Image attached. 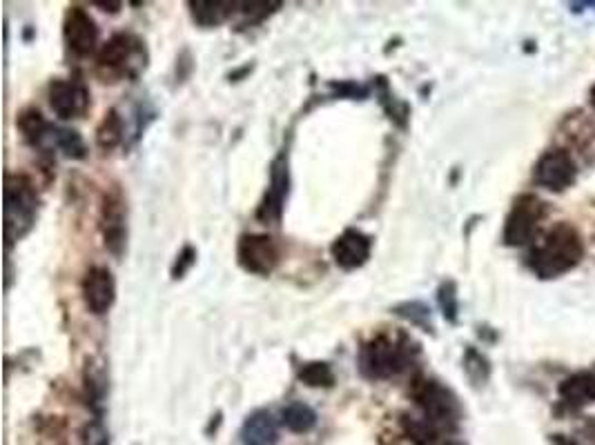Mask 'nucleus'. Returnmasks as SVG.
<instances>
[{
	"mask_svg": "<svg viewBox=\"0 0 595 445\" xmlns=\"http://www.w3.org/2000/svg\"><path fill=\"white\" fill-rule=\"evenodd\" d=\"M582 254L584 247L575 227L559 222L533 240L528 265L540 279H555L573 270L582 261Z\"/></svg>",
	"mask_w": 595,
	"mask_h": 445,
	"instance_id": "obj_1",
	"label": "nucleus"
},
{
	"mask_svg": "<svg viewBox=\"0 0 595 445\" xmlns=\"http://www.w3.org/2000/svg\"><path fill=\"white\" fill-rule=\"evenodd\" d=\"M38 196L32 182L25 176L7 174L5 181V239L7 245L16 243L37 222Z\"/></svg>",
	"mask_w": 595,
	"mask_h": 445,
	"instance_id": "obj_2",
	"label": "nucleus"
},
{
	"mask_svg": "<svg viewBox=\"0 0 595 445\" xmlns=\"http://www.w3.org/2000/svg\"><path fill=\"white\" fill-rule=\"evenodd\" d=\"M19 127L23 136L38 150H56L63 151L68 158H86L87 147L81 134L74 132V129L50 125L38 109L23 111L19 118Z\"/></svg>",
	"mask_w": 595,
	"mask_h": 445,
	"instance_id": "obj_3",
	"label": "nucleus"
},
{
	"mask_svg": "<svg viewBox=\"0 0 595 445\" xmlns=\"http://www.w3.org/2000/svg\"><path fill=\"white\" fill-rule=\"evenodd\" d=\"M412 399L424 412V421H428L435 430H455L461 418V405L457 396L433 378H421L412 385Z\"/></svg>",
	"mask_w": 595,
	"mask_h": 445,
	"instance_id": "obj_4",
	"label": "nucleus"
},
{
	"mask_svg": "<svg viewBox=\"0 0 595 445\" xmlns=\"http://www.w3.org/2000/svg\"><path fill=\"white\" fill-rule=\"evenodd\" d=\"M411 363V352L403 343L388 336H377L359 350V369L366 378L381 381L402 374Z\"/></svg>",
	"mask_w": 595,
	"mask_h": 445,
	"instance_id": "obj_5",
	"label": "nucleus"
},
{
	"mask_svg": "<svg viewBox=\"0 0 595 445\" xmlns=\"http://www.w3.org/2000/svg\"><path fill=\"white\" fill-rule=\"evenodd\" d=\"M544 218V203H542L537 196L524 194L515 200L513 209H510L509 218H506L504 225V240L506 245H526L531 240H535L537 227L540 221Z\"/></svg>",
	"mask_w": 595,
	"mask_h": 445,
	"instance_id": "obj_6",
	"label": "nucleus"
},
{
	"mask_svg": "<svg viewBox=\"0 0 595 445\" xmlns=\"http://www.w3.org/2000/svg\"><path fill=\"white\" fill-rule=\"evenodd\" d=\"M237 258L250 274L268 276L279 265V247L268 234H246L239 240Z\"/></svg>",
	"mask_w": 595,
	"mask_h": 445,
	"instance_id": "obj_7",
	"label": "nucleus"
},
{
	"mask_svg": "<svg viewBox=\"0 0 595 445\" xmlns=\"http://www.w3.org/2000/svg\"><path fill=\"white\" fill-rule=\"evenodd\" d=\"M47 96H50V107L59 118H81L90 109V92L86 83L77 78L52 80Z\"/></svg>",
	"mask_w": 595,
	"mask_h": 445,
	"instance_id": "obj_8",
	"label": "nucleus"
},
{
	"mask_svg": "<svg viewBox=\"0 0 595 445\" xmlns=\"http://www.w3.org/2000/svg\"><path fill=\"white\" fill-rule=\"evenodd\" d=\"M126 221H127V207L121 191L114 190L110 191V194H105L103 207H101V231H103L105 247H108L114 256H121L123 247H126V239H127Z\"/></svg>",
	"mask_w": 595,
	"mask_h": 445,
	"instance_id": "obj_9",
	"label": "nucleus"
},
{
	"mask_svg": "<svg viewBox=\"0 0 595 445\" xmlns=\"http://www.w3.org/2000/svg\"><path fill=\"white\" fill-rule=\"evenodd\" d=\"M573 178H575V163L564 150L546 151L533 169V181L549 191L566 190Z\"/></svg>",
	"mask_w": 595,
	"mask_h": 445,
	"instance_id": "obj_10",
	"label": "nucleus"
},
{
	"mask_svg": "<svg viewBox=\"0 0 595 445\" xmlns=\"http://www.w3.org/2000/svg\"><path fill=\"white\" fill-rule=\"evenodd\" d=\"M63 36L68 47L77 56H90L99 44V27L83 7H69V12L65 13Z\"/></svg>",
	"mask_w": 595,
	"mask_h": 445,
	"instance_id": "obj_11",
	"label": "nucleus"
},
{
	"mask_svg": "<svg viewBox=\"0 0 595 445\" xmlns=\"http://www.w3.org/2000/svg\"><path fill=\"white\" fill-rule=\"evenodd\" d=\"M114 298H117V283H114L112 271L103 265L90 267L83 279V301L87 310L96 316L108 314L110 307L114 305Z\"/></svg>",
	"mask_w": 595,
	"mask_h": 445,
	"instance_id": "obj_12",
	"label": "nucleus"
},
{
	"mask_svg": "<svg viewBox=\"0 0 595 445\" xmlns=\"http://www.w3.org/2000/svg\"><path fill=\"white\" fill-rule=\"evenodd\" d=\"M371 249H372L371 236H366L359 230H346L344 234L337 236L330 252L341 270L353 271L357 270V267H362L363 263L371 258Z\"/></svg>",
	"mask_w": 595,
	"mask_h": 445,
	"instance_id": "obj_13",
	"label": "nucleus"
},
{
	"mask_svg": "<svg viewBox=\"0 0 595 445\" xmlns=\"http://www.w3.org/2000/svg\"><path fill=\"white\" fill-rule=\"evenodd\" d=\"M288 187H290V172H288V156L279 154L273 163L270 172V187L264 203L259 207L261 221H279L283 212V203L288 198Z\"/></svg>",
	"mask_w": 595,
	"mask_h": 445,
	"instance_id": "obj_14",
	"label": "nucleus"
},
{
	"mask_svg": "<svg viewBox=\"0 0 595 445\" xmlns=\"http://www.w3.org/2000/svg\"><path fill=\"white\" fill-rule=\"evenodd\" d=\"M141 43L130 34H117L99 49V56H96V62H99L101 69L108 71H117V74H123L126 67L134 65V58L139 53Z\"/></svg>",
	"mask_w": 595,
	"mask_h": 445,
	"instance_id": "obj_15",
	"label": "nucleus"
},
{
	"mask_svg": "<svg viewBox=\"0 0 595 445\" xmlns=\"http://www.w3.org/2000/svg\"><path fill=\"white\" fill-rule=\"evenodd\" d=\"M243 445H274L279 441L277 421L268 409H257L241 427Z\"/></svg>",
	"mask_w": 595,
	"mask_h": 445,
	"instance_id": "obj_16",
	"label": "nucleus"
},
{
	"mask_svg": "<svg viewBox=\"0 0 595 445\" xmlns=\"http://www.w3.org/2000/svg\"><path fill=\"white\" fill-rule=\"evenodd\" d=\"M559 396L571 408H584L595 403V374L577 372L559 383Z\"/></svg>",
	"mask_w": 595,
	"mask_h": 445,
	"instance_id": "obj_17",
	"label": "nucleus"
},
{
	"mask_svg": "<svg viewBox=\"0 0 595 445\" xmlns=\"http://www.w3.org/2000/svg\"><path fill=\"white\" fill-rule=\"evenodd\" d=\"M237 7V3H221V0H192L190 3L194 22L201 27H219L221 22L232 16Z\"/></svg>",
	"mask_w": 595,
	"mask_h": 445,
	"instance_id": "obj_18",
	"label": "nucleus"
},
{
	"mask_svg": "<svg viewBox=\"0 0 595 445\" xmlns=\"http://www.w3.org/2000/svg\"><path fill=\"white\" fill-rule=\"evenodd\" d=\"M281 423L288 430L295 432V434H306V432L313 430L314 423H317V414H314V409L310 408V405L290 403L283 408Z\"/></svg>",
	"mask_w": 595,
	"mask_h": 445,
	"instance_id": "obj_19",
	"label": "nucleus"
},
{
	"mask_svg": "<svg viewBox=\"0 0 595 445\" xmlns=\"http://www.w3.org/2000/svg\"><path fill=\"white\" fill-rule=\"evenodd\" d=\"M299 381L308 387H332L335 385V372L326 360H310L299 368Z\"/></svg>",
	"mask_w": 595,
	"mask_h": 445,
	"instance_id": "obj_20",
	"label": "nucleus"
},
{
	"mask_svg": "<svg viewBox=\"0 0 595 445\" xmlns=\"http://www.w3.org/2000/svg\"><path fill=\"white\" fill-rule=\"evenodd\" d=\"M96 141L103 150H114L123 141V120L114 109L105 114L103 123L96 129Z\"/></svg>",
	"mask_w": 595,
	"mask_h": 445,
	"instance_id": "obj_21",
	"label": "nucleus"
},
{
	"mask_svg": "<svg viewBox=\"0 0 595 445\" xmlns=\"http://www.w3.org/2000/svg\"><path fill=\"white\" fill-rule=\"evenodd\" d=\"M393 312L397 316H402V319L411 320L412 325H420V328H424L426 332L430 329V310L424 305V303L408 301V303H402V305H395Z\"/></svg>",
	"mask_w": 595,
	"mask_h": 445,
	"instance_id": "obj_22",
	"label": "nucleus"
},
{
	"mask_svg": "<svg viewBox=\"0 0 595 445\" xmlns=\"http://www.w3.org/2000/svg\"><path fill=\"white\" fill-rule=\"evenodd\" d=\"M437 301H439V307H442V312H444V319L451 320V323H455L457 320L455 283H451V280L442 283V287H439V292H437Z\"/></svg>",
	"mask_w": 595,
	"mask_h": 445,
	"instance_id": "obj_23",
	"label": "nucleus"
},
{
	"mask_svg": "<svg viewBox=\"0 0 595 445\" xmlns=\"http://www.w3.org/2000/svg\"><path fill=\"white\" fill-rule=\"evenodd\" d=\"M466 374L475 383H484L488 378V360L479 352L469 350L466 352Z\"/></svg>",
	"mask_w": 595,
	"mask_h": 445,
	"instance_id": "obj_24",
	"label": "nucleus"
},
{
	"mask_svg": "<svg viewBox=\"0 0 595 445\" xmlns=\"http://www.w3.org/2000/svg\"><path fill=\"white\" fill-rule=\"evenodd\" d=\"M194 261H197V252H194V247L185 245L183 252L176 256L175 267H172V276H175V279H183V274L194 265Z\"/></svg>",
	"mask_w": 595,
	"mask_h": 445,
	"instance_id": "obj_25",
	"label": "nucleus"
},
{
	"mask_svg": "<svg viewBox=\"0 0 595 445\" xmlns=\"http://www.w3.org/2000/svg\"><path fill=\"white\" fill-rule=\"evenodd\" d=\"M553 443L555 445H580V443H575V441H573V439H568V436H562V434L555 436Z\"/></svg>",
	"mask_w": 595,
	"mask_h": 445,
	"instance_id": "obj_26",
	"label": "nucleus"
},
{
	"mask_svg": "<svg viewBox=\"0 0 595 445\" xmlns=\"http://www.w3.org/2000/svg\"><path fill=\"white\" fill-rule=\"evenodd\" d=\"M96 7H105V12H118V7H121V3H94Z\"/></svg>",
	"mask_w": 595,
	"mask_h": 445,
	"instance_id": "obj_27",
	"label": "nucleus"
},
{
	"mask_svg": "<svg viewBox=\"0 0 595 445\" xmlns=\"http://www.w3.org/2000/svg\"><path fill=\"white\" fill-rule=\"evenodd\" d=\"M435 445H461V443H457V441L446 439V441H437V443H435Z\"/></svg>",
	"mask_w": 595,
	"mask_h": 445,
	"instance_id": "obj_28",
	"label": "nucleus"
},
{
	"mask_svg": "<svg viewBox=\"0 0 595 445\" xmlns=\"http://www.w3.org/2000/svg\"><path fill=\"white\" fill-rule=\"evenodd\" d=\"M591 105L595 107V85H593V87H591Z\"/></svg>",
	"mask_w": 595,
	"mask_h": 445,
	"instance_id": "obj_29",
	"label": "nucleus"
},
{
	"mask_svg": "<svg viewBox=\"0 0 595 445\" xmlns=\"http://www.w3.org/2000/svg\"><path fill=\"white\" fill-rule=\"evenodd\" d=\"M99 445H105V443H99Z\"/></svg>",
	"mask_w": 595,
	"mask_h": 445,
	"instance_id": "obj_30",
	"label": "nucleus"
}]
</instances>
